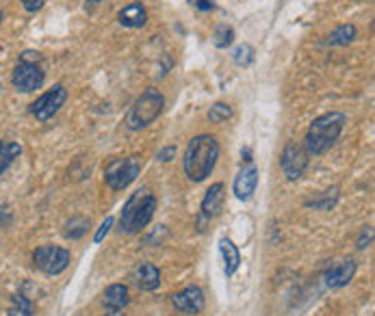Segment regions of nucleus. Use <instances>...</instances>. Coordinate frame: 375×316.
<instances>
[{
  "label": "nucleus",
  "mask_w": 375,
  "mask_h": 316,
  "mask_svg": "<svg viewBox=\"0 0 375 316\" xmlns=\"http://www.w3.org/2000/svg\"><path fill=\"white\" fill-rule=\"evenodd\" d=\"M113 223H115V219H113V217H107V219H105L103 223H100V228H98V232H96V236H93V243H96V245L105 241V236H107V234L111 232Z\"/></svg>",
  "instance_id": "obj_26"
},
{
  "label": "nucleus",
  "mask_w": 375,
  "mask_h": 316,
  "mask_svg": "<svg viewBox=\"0 0 375 316\" xmlns=\"http://www.w3.org/2000/svg\"><path fill=\"white\" fill-rule=\"evenodd\" d=\"M3 20H5V13H3V11H0V26H3Z\"/></svg>",
  "instance_id": "obj_34"
},
{
  "label": "nucleus",
  "mask_w": 375,
  "mask_h": 316,
  "mask_svg": "<svg viewBox=\"0 0 375 316\" xmlns=\"http://www.w3.org/2000/svg\"><path fill=\"white\" fill-rule=\"evenodd\" d=\"M11 83L20 93H33L44 87L46 72L41 67V55L35 50H27L20 55L18 65L13 67Z\"/></svg>",
  "instance_id": "obj_5"
},
{
  "label": "nucleus",
  "mask_w": 375,
  "mask_h": 316,
  "mask_svg": "<svg viewBox=\"0 0 375 316\" xmlns=\"http://www.w3.org/2000/svg\"><path fill=\"white\" fill-rule=\"evenodd\" d=\"M232 41H235V29H232V26L219 24L215 29V33H213V46L219 48V50H226V48L232 46Z\"/></svg>",
  "instance_id": "obj_24"
},
{
  "label": "nucleus",
  "mask_w": 375,
  "mask_h": 316,
  "mask_svg": "<svg viewBox=\"0 0 375 316\" xmlns=\"http://www.w3.org/2000/svg\"><path fill=\"white\" fill-rule=\"evenodd\" d=\"M371 243H373V228H371V225H364V228L360 230V236H358V241H356V247L362 251V249H367Z\"/></svg>",
  "instance_id": "obj_27"
},
{
  "label": "nucleus",
  "mask_w": 375,
  "mask_h": 316,
  "mask_svg": "<svg viewBox=\"0 0 375 316\" xmlns=\"http://www.w3.org/2000/svg\"><path fill=\"white\" fill-rule=\"evenodd\" d=\"M67 100V89L63 85H55L53 89H48L46 93H41L31 107H29V113L37 119V121H48L53 119L61 107Z\"/></svg>",
  "instance_id": "obj_9"
},
{
  "label": "nucleus",
  "mask_w": 375,
  "mask_h": 316,
  "mask_svg": "<svg viewBox=\"0 0 375 316\" xmlns=\"http://www.w3.org/2000/svg\"><path fill=\"white\" fill-rule=\"evenodd\" d=\"M223 191H226L223 182H215V184H211V189L204 193L202 204H199V215H197V230L199 232H204L206 225L219 215L221 204H223V195H226Z\"/></svg>",
  "instance_id": "obj_10"
},
{
  "label": "nucleus",
  "mask_w": 375,
  "mask_h": 316,
  "mask_svg": "<svg viewBox=\"0 0 375 316\" xmlns=\"http://www.w3.org/2000/svg\"><path fill=\"white\" fill-rule=\"evenodd\" d=\"M22 7L27 9L29 13H37L44 5H46V0H20Z\"/></svg>",
  "instance_id": "obj_30"
},
{
  "label": "nucleus",
  "mask_w": 375,
  "mask_h": 316,
  "mask_svg": "<svg viewBox=\"0 0 375 316\" xmlns=\"http://www.w3.org/2000/svg\"><path fill=\"white\" fill-rule=\"evenodd\" d=\"M135 282H137V286L141 288V291H145V293L157 291V288L161 286V271H159V267L152 265V262H141V265L137 267V271H135Z\"/></svg>",
  "instance_id": "obj_15"
},
{
  "label": "nucleus",
  "mask_w": 375,
  "mask_h": 316,
  "mask_svg": "<svg viewBox=\"0 0 375 316\" xmlns=\"http://www.w3.org/2000/svg\"><path fill=\"white\" fill-rule=\"evenodd\" d=\"M176 152H178V147H176V145H165L163 150H159V154H157V161H159V163H171L173 158H176Z\"/></svg>",
  "instance_id": "obj_28"
},
{
  "label": "nucleus",
  "mask_w": 375,
  "mask_h": 316,
  "mask_svg": "<svg viewBox=\"0 0 375 316\" xmlns=\"http://www.w3.org/2000/svg\"><path fill=\"white\" fill-rule=\"evenodd\" d=\"M187 3L197 11H215V0H187Z\"/></svg>",
  "instance_id": "obj_29"
},
{
  "label": "nucleus",
  "mask_w": 375,
  "mask_h": 316,
  "mask_svg": "<svg viewBox=\"0 0 375 316\" xmlns=\"http://www.w3.org/2000/svg\"><path fill=\"white\" fill-rule=\"evenodd\" d=\"M141 173V156L133 154L126 158H113L105 167V182L111 191H124L139 178Z\"/></svg>",
  "instance_id": "obj_6"
},
{
  "label": "nucleus",
  "mask_w": 375,
  "mask_h": 316,
  "mask_svg": "<svg viewBox=\"0 0 375 316\" xmlns=\"http://www.w3.org/2000/svg\"><path fill=\"white\" fill-rule=\"evenodd\" d=\"M89 228H91V219L77 215V217H72V219L65 221L63 236H65L67 241H79V239H83V236L89 232Z\"/></svg>",
  "instance_id": "obj_18"
},
{
  "label": "nucleus",
  "mask_w": 375,
  "mask_h": 316,
  "mask_svg": "<svg viewBox=\"0 0 375 316\" xmlns=\"http://www.w3.org/2000/svg\"><path fill=\"white\" fill-rule=\"evenodd\" d=\"M338 191H341L338 187H332V189H328L326 193H321L315 199H306L304 206L306 208H315V210H332L336 206V202H338Z\"/></svg>",
  "instance_id": "obj_21"
},
{
  "label": "nucleus",
  "mask_w": 375,
  "mask_h": 316,
  "mask_svg": "<svg viewBox=\"0 0 375 316\" xmlns=\"http://www.w3.org/2000/svg\"><path fill=\"white\" fill-rule=\"evenodd\" d=\"M165 109V96L154 89L147 87L131 107V111L126 113V119H124V126H126L131 133H137V130L147 128L150 124H154L161 113Z\"/></svg>",
  "instance_id": "obj_4"
},
{
  "label": "nucleus",
  "mask_w": 375,
  "mask_h": 316,
  "mask_svg": "<svg viewBox=\"0 0 375 316\" xmlns=\"http://www.w3.org/2000/svg\"><path fill=\"white\" fill-rule=\"evenodd\" d=\"M72 254L65 247L57 245H41L33 251V265L37 271L46 275H61L70 267Z\"/></svg>",
  "instance_id": "obj_7"
},
{
  "label": "nucleus",
  "mask_w": 375,
  "mask_h": 316,
  "mask_svg": "<svg viewBox=\"0 0 375 316\" xmlns=\"http://www.w3.org/2000/svg\"><path fill=\"white\" fill-rule=\"evenodd\" d=\"M105 316H126V314H124V310H109Z\"/></svg>",
  "instance_id": "obj_33"
},
{
  "label": "nucleus",
  "mask_w": 375,
  "mask_h": 316,
  "mask_svg": "<svg viewBox=\"0 0 375 316\" xmlns=\"http://www.w3.org/2000/svg\"><path fill=\"white\" fill-rule=\"evenodd\" d=\"M209 121L211 124H223V121H228L232 117V107L226 102H215L213 107L209 109Z\"/></svg>",
  "instance_id": "obj_25"
},
{
  "label": "nucleus",
  "mask_w": 375,
  "mask_h": 316,
  "mask_svg": "<svg viewBox=\"0 0 375 316\" xmlns=\"http://www.w3.org/2000/svg\"><path fill=\"white\" fill-rule=\"evenodd\" d=\"M256 59V50L252 44H239L232 52V61L237 67H249Z\"/></svg>",
  "instance_id": "obj_23"
},
{
  "label": "nucleus",
  "mask_w": 375,
  "mask_h": 316,
  "mask_svg": "<svg viewBox=\"0 0 375 316\" xmlns=\"http://www.w3.org/2000/svg\"><path fill=\"white\" fill-rule=\"evenodd\" d=\"M354 3H358V0H354Z\"/></svg>",
  "instance_id": "obj_36"
},
{
  "label": "nucleus",
  "mask_w": 375,
  "mask_h": 316,
  "mask_svg": "<svg viewBox=\"0 0 375 316\" xmlns=\"http://www.w3.org/2000/svg\"><path fill=\"white\" fill-rule=\"evenodd\" d=\"M356 271H358L356 260H345V262H341V265H336V267H332L323 273V282H326V286L332 288V291H338V288L347 286L354 279Z\"/></svg>",
  "instance_id": "obj_13"
},
{
  "label": "nucleus",
  "mask_w": 375,
  "mask_h": 316,
  "mask_svg": "<svg viewBox=\"0 0 375 316\" xmlns=\"http://www.w3.org/2000/svg\"><path fill=\"white\" fill-rule=\"evenodd\" d=\"M0 91H3V83H0Z\"/></svg>",
  "instance_id": "obj_35"
},
{
  "label": "nucleus",
  "mask_w": 375,
  "mask_h": 316,
  "mask_svg": "<svg viewBox=\"0 0 375 316\" xmlns=\"http://www.w3.org/2000/svg\"><path fill=\"white\" fill-rule=\"evenodd\" d=\"M310 163V154L304 150V145H299L295 141H289L282 150L280 156V169L287 176L289 182H297L308 169Z\"/></svg>",
  "instance_id": "obj_8"
},
{
  "label": "nucleus",
  "mask_w": 375,
  "mask_h": 316,
  "mask_svg": "<svg viewBox=\"0 0 375 316\" xmlns=\"http://www.w3.org/2000/svg\"><path fill=\"white\" fill-rule=\"evenodd\" d=\"M7 316H35V308L33 301L27 295H13L11 297V305L7 310Z\"/></svg>",
  "instance_id": "obj_22"
},
{
  "label": "nucleus",
  "mask_w": 375,
  "mask_h": 316,
  "mask_svg": "<svg viewBox=\"0 0 375 316\" xmlns=\"http://www.w3.org/2000/svg\"><path fill=\"white\" fill-rule=\"evenodd\" d=\"M256 187H258V169L256 165L249 161L241 167V171L235 176V182H232V193L237 199L241 202H247L252 199V195L256 193Z\"/></svg>",
  "instance_id": "obj_12"
},
{
  "label": "nucleus",
  "mask_w": 375,
  "mask_h": 316,
  "mask_svg": "<svg viewBox=\"0 0 375 316\" xmlns=\"http://www.w3.org/2000/svg\"><path fill=\"white\" fill-rule=\"evenodd\" d=\"M157 195L150 189H139L135 191L126 204H124L119 213V232L121 234H139L141 230L147 228V223L152 221L157 213Z\"/></svg>",
  "instance_id": "obj_3"
},
{
  "label": "nucleus",
  "mask_w": 375,
  "mask_h": 316,
  "mask_svg": "<svg viewBox=\"0 0 375 316\" xmlns=\"http://www.w3.org/2000/svg\"><path fill=\"white\" fill-rule=\"evenodd\" d=\"M103 3H107V0H85V11H87V13H93Z\"/></svg>",
  "instance_id": "obj_32"
},
{
  "label": "nucleus",
  "mask_w": 375,
  "mask_h": 316,
  "mask_svg": "<svg viewBox=\"0 0 375 316\" xmlns=\"http://www.w3.org/2000/svg\"><path fill=\"white\" fill-rule=\"evenodd\" d=\"M11 210L7 206H0V228H7L11 223Z\"/></svg>",
  "instance_id": "obj_31"
},
{
  "label": "nucleus",
  "mask_w": 375,
  "mask_h": 316,
  "mask_svg": "<svg viewBox=\"0 0 375 316\" xmlns=\"http://www.w3.org/2000/svg\"><path fill=\"white\" fill-rule=\"evenodd\" d=\"M117 22L124 29H143L147 24V9L143 7L141 0H133L131 5H126L117 13Z\"/></svg>",
  "instance_id": "obj_14"
},
{
  "label": "nucleus",
  "mask_w": 375,
  "mask_h": 316,
  "mask_svg": "<svg viewBox=\"0 0 375 316\" xmlns=\"http://www.w3.org/2000/svg\"><path fill=\"white\" fill-rule=\"evenodd\" d=\"M22 154V145L15 141H0V178L7 173L15 158Z\"/></svg>",
  "instance_id": "obj_20"
},
{
  "label": "nucleus",
  "mask_w": 375,
  "mask_h": 316,
  "mask_svg": "<svg viewBox=\"0 0 375 316\" xmlns=\"http://www.w3.org/2000/svg\"><path fill=\"white\" fill-rule=\"evenodd\" d=\"M217 161H219V141L206 133L197 135L189 141L185 150V158H183L185 176L195 184L204 182L213 173Z\"/></svg>",
  "instance_id": "obj_1"
},
{
  "label": "nucleus",
  "mask_w": 375,
  "mask_h": 316,
  "mask_svg": "<svg viewBox=\"0 0 375 316\" xmlns=\"http://www.w3.org/2000/svg\"><path fill=\"white\" fill-rule=\"evenodd\" d=\"M356 37H358L356 24H341V26H336V29L328 35L326 44H328V46H338V48H343V46L352 44Z\"/></svg>",
  "instance_id": "obj_19"
},
{
  "label": "nucleus",
  "mask_w": 375,
  "mask_h": 316,
  "mask_svg": "<svg viewBox=\"0 0 375 316\" xmlns=\"http://www.w3.org/2000/svg\"><path fill=\"white\" fill-rule=\"evenodd\" d=\"M171 303L183 314H199L206 305V297L199 286H187L183 291L171 295Z\"/></svg>",
  "instance_id": "obj_11"
},
{
  "label": "nucleus",
  "mask_w": 375,
  "mask_h": 316,
  "mask_svg": "<svg viewBox=\"0 0 375 316\" xmlns=\"http://www.w3.org/2000/svg\"><path fill=\"white\" fill-rule=\"evenodd\" d=\"M219 254L223 258V273H226V277H232L239 267H241V251L239 247L230 241V239H219Z\"/></svg>",
  "instance_id": "obj_16"
},
{
  "label": "nucleus",
  "mask_w": 375,
  "mask_h": 316,
  "mask_svg": "<svg viewBox=\"0 0 375 316\" xmlns=\"http://www.w3.org/2000/svg\"><path fill=\"white\" fill-rule=\"evenodd\" d=\"M345 124H347V115L338 113V111H330V113H323V115L315 117L312 124H310V128L306 130L304 150L310 156L326 154L338 141Z\"/></svg>",
  "instance_id": "obj_2"
},
{
  "label": "nucleus",
  "mask_w": 375,
  "mask_h": 316,
  "mask_svg": "<svg viewBox=\"0 0 375 316\" xmlns=\"http://www.w3.org/2000/svg\"><path fill=\"white\" fill-rule=\"evenodd\" d=\"M103 303L107 310H124L131 303V295H129V288L124 284H111L107 286V291L103 295Z\"/></svg>",
  "instance_id": "obj_17"
}]
</instances>
